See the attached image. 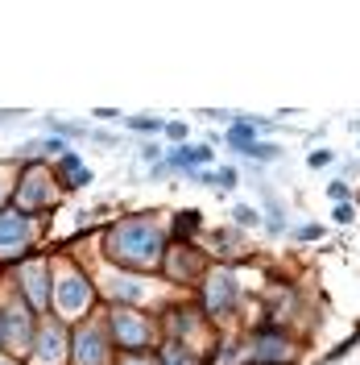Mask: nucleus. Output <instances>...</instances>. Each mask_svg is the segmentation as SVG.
Wrapping results in <instances>:
<instances>
[{"label":"nucleus","instance_id":"1","mask_svg":"<svg viewBox=\"0 0 360 365\" xmlns=\"http://www.w3.org/2000/svg\"><path fill=\"white\" fill-rule=\"evenodd\" d=\"M166 250V232L149 220H129L108 232V257L116 266H133V270H154Z\"/></svg>","mask_w":360,"mask_h":365},{"label":"nucleus","instance_id":"2","mask_svg":"<svg viewBox=\"0 0 360 365\" xmlns=\"http://www.w3.org/2000/svg\"><path fill=\"white\" fill-rule=\"evenodd\" d=\"M54 182L46 179V170L42 166H29L21 175V187H17V200H21V207H29V212H38V207L46 204H54Z\"/></svg>","mask_w":360,"mask_h":365},{"label":"nucleus","instance_id":"3","mask_svg":"<svg viewBox=\"0 0 360 365\" xmlns=\"http://www.w3.org/2000/svg\"><path fill=\"white\" fill-rule=\"evenodd\" d=\"M88 299H91V291H88V282H83L79 274H63V278H58V312H63V316L83 312Z\"/></svg>","mask_w":360,"mask_h":365},{"label":"nucleus","instance_id":"4","mask_svg":"<svg viewBox=\"0 0 360 365\" xmlns=\"http://www.w3.org/2000/svg\"><path fill=\"white\" fill-rule=\"evenodd\" d=\"M232 299H236V282H232V274L220 266V270L211 274V282H207L203 307H207V312H224V307H232Z\"/></svg>","mask_w":360,"mask_h":365},{"label":"nucleus","instance_id":"5","mask_svg":"<svg viewBox=\"0 0 360 365\" xmlns=\"http://www.w3.org/2000/svg\"><path fill=\"white\" fill-rule=\"evenodd\" d=\"M286 353H290V341H286L282 332H261V336L253 341V357H257L261 365L286 361Z\"/></svg>","mask_w":360,"mask_h":365},{"label":"nucleus","instance_id":"6","mask_svg":"<svg viewBox=\"0 0 360 365\" xmlns=\"http://www.w3.org/2000/svg\"><path fill=\"white\" fill-rule=\"evenodd\" d=\"M75 361L79 365H100L104 361V336H100L95 328H83V332L75 336Z\"/></svg>","mask_w":360,"mask_h":365},{"label":"nucleus","instance_id":"7","mask_svg":"<svg viewBox=\"0 0 360 365\" xmlns=\"http://www.w3.org/2000/svg\"><path fill=\"white\" fill-rule=\"evenodd\" d=\"M203 162H211V150H207V145H182V150H174V154H170V166H179V170H191V175H195V166H203ZM170 166H166V170H170ZM166 170H154V175H166Z\"/></svg>","mask_w":360,"mask_h":365},{"label":"nucleus","instance_id":"8","mask_svg":"<svg viewBox=\"0 0 360 365\" xmlns=\"http://www.w3.org/2000/svg\"><path fill=\"white\" fill-rule=\"evenodd\" d=\"M29 237V216L21 212H0V245H21Z\"/></svg>","mask_w":360,"mask_h":365},{"label":"nucleus","instance_id":"9","mask_svg":"<svg viewBox=\"0 0 360 365\" xmlns=\"http://www.w3.org/2000/svg\"><path fill=\"white\" fill-rule=\"evenodd\" d=\"M112 328H116V336H120V341H125V344H133V349H137V344H145V336H149V332H145V319H129V316H116L112 319Z\"/></svg>","mask_w":360,"mask_h":365},{"label":"nucleus","instance_id":"10","mask_svg":"<svg viewBox=\"0 0 360 365\" xmlns=\"http://www.w3.org/2000/svg\"><path fill=\"white\" fill-rule=\"evenodd\" d=\"M63 344H67L63 328H42V344H38V357H42L46 365H54L58 357H63Z\"/></svg>","mask_w":360,"mask_h":365},{"label":"nucleus","instance_id":"11","mask_svg":"<svg viewBox=\"0 0 360 365\" xmlns=\"http://www.w3.org/2000/svg\"><path fill=\"white\" fill-rule=\"evenodd\" d=\"M58 170L67 175V187H83V182L91 179V175H88V166H83V162L75 158V154H63V162H58Z\"/></svg>","mask_w":360,"mask_h":365},{"label":"nucleus","instance_id":"12","mask_svg":"<svg viewBox=\"0 0 360 365\" xmlns=\"http://www.w3.org/2000/svg\"><path fill=\"white\" fill-rule=\"evenodd\" d=\"M33 287V307H42L46 303V278H42V266H33V270H25V291Z\"/></svg>","mask_w":360,"mask_h":365},{"label":"nucleus","instance_id":"13","mask_svg":"<svg viewBox=\"0 0 360 365\" xmlns=\"http://www.w3.org/2000/svg\"><path fill=\"white\" fill-rule=\"evenodd\" d=\"M108 291H112L116 299H129V303H133V299H141V282H129V278H112V282H108Z\"/></svg>","mask_w":360,"mask_h":365},{"label":"nucleus","instance_id":"14","mask_svg":"<svg viewBox=\"0 0 360 365\" xmlns=\"http://www.w3.org/2000/svg\"><path fill=\"white\" fill-rule=\"evenodd\" d=\"M162 365H191V357H186V349H179V344H166Z\"/></svg>","mask_w":360,"mask_h":365},{"label":"nucleus","instance_id":"15","mask_svg":"<svg viewBox=\"0 0 360 365\" xmlns=\"http://www.w3.org/2000/svg\"><path fill=\"white\" fill-rule=\"evenodd\" d=\"M129 129H137V133H158L162 120H154V116H129Z\"/></svg>","mask_w":360,"mask_h":365},{"label":"nucleus","instance_id":"16","mask_svg":"<svg viewBox=\"0 0 360 365\" xmlns=\"http://www.w3.org/2000/svg\"><path fill=\"white\" fill-rule=\"evenodd\" d=\"M240 154H253V158H277L282 150H277V145H261V141H253V145H245Z\"/></svg>","mask_w":360,"mask_h":365},{"label":"nucleus","instance_id":"17","mask_svg":"<svg viewBox=\"0 0 360 365\" xmlns=\"http://www.w3.org/2000/svg\"><path fill=\"white\" fill-rule=\"evenodd\" d=\"M327 162H336V158H332V150H315V154H311V162H307V166H311V170H323Z\"/></svg>","mask_w":360,"mask_h":365},{"label":"nucleus","instance_id":"18","mask_svg":"<svg viewBox=\"0 0 360 365\" xmlns=\"http://www.w3.org/2000/svg\"><path fill=\"white\" fill-rule=\"evenodd\" d=\"M323 237V225H302L298 228V241H319Z\"/></svg>","mask_w":360,"mask_h":365},{"label":"nucleus","instance_id":"19","mask_svg":"<svg viewBox=\"0 0 360 365\" xmlns=\"http://www.w3.org/2000/svg\"><path fill=\"white\" fill-rule=\"evenodd\" d=\"M166 133H170V141H186V125H182V120H170Z\"/></svg>","mask_w":360,"mask_h":365},{"label":"nucleus","instance_id":"20","mask_svg":"<svg viewBox=\"0 0 360 365\" xmlns=\"http://www.w3.org/2000/svg\"><path fill=\"white\" fill-rule=\"evenodd\" d=\"M232 216H236V220H240V225H257V212H253V207H236V212H232Z\"/></svg>","mask_w":360,"mask_h":365},{"label":"nucleus","instance_id":"21","mask_svg":"<svg viewBox=\"0 0 360 365\" xmlns=\"http://www.w3.org/2000/svg\"><path fill=\"white\" fill-rule=\"evenodd\" d=\"M191 225H199V216H195V212H182L179 216V232H191Z\"/></svg>","mask_w":360,"mask_h":365},{"label":"nucleus","instance_id":"22","mask_svg":"<svg viewBox=\"0 0 360 365\" xmlns=\"http://www.w3.org/2000/svg\"><path fill=\"white\" fill-rule=\"evenodd\" d=\"M327 195H332V200H348V187H344V182H332Z\"/></svg>","mask_w":360,"mask_h":365},{"label":"nucleus","instance_id":"23","mask_svg":"<svg viewBox=\"0 0 360 365\" xmlns=\"http://www.w3.org/2000/svg\"><path fill=\"white\" fill-rule=\"evenodd\" d=\"M216 182H220V187H232V182H236V170H220V175H216Z\"/></svg>","mask_w":360,"mask_h":365},{"label":"nucleus","instance_id":"24","mask_svg":"<svg viewBox=\"0 0 360 365\" xmlns=\"http://www.w3.org/2000/svg\"><path fill=\"white\" fill-rule=\"evenodd\" d=\"M336 220H339V225H348V220H352V207L339 204V207H336Z\"/></svg>","mask_w":360,"mask_h":365},{"label":"nucleus","instance_id":"25","mask_svg":"<svg viewBox=\"0 0 360 365\" xmlns=\"http://www.w3.org/2000/svg\"><path fill=\"white\" fill-rule=\"evenodd\" d=\"M125 365H149V361H145V357H129Z\"/></svg>","mask_w":360,"mask_h":365},{"label":"nucleus","instance_id":"26","mask_svg":"<svg viewBox=\"0 0 360 365\" xmlns=\"http://www.w3.org/2000/svg\"><path fill=\"white\" fill-rule=\"evenodd\" d=\"M9 116H13V113H0V120H9Z\"/></svg>","mask_w":360,"mask_h":365},{"label":"nucleus","instance_id":"27","mask_svg":"<svg viewBox=\"0 0 360 365\" xmlns=\"http://www.w3.org/2000/svg\"><path fill=\"white\" fill-rule=\"evenodd\" d=\"M0 365H9V361H0Z\"/></svg>","mask_w":360,"mask_h":365}]
</instances>
